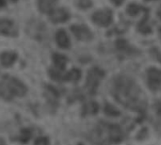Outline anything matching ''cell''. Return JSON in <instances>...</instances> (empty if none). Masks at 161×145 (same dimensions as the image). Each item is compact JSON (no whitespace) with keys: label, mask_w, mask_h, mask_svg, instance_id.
<instances>
[{"label":"cell","mask_w":161,"mask_h":145,"mask_svg":"<svg viewBox=\"0 0 161 145\" xmlns=\"http://www.w3.org/2000/svg\"><path fill=\"white\" fill-rule=\"evenodd\" d=\"M111 93L114 98L127 109L138 111L144 115L147 101L140 86L134 79L126 75H119L112 82Z\"/></svg>","instance_id":"1"},{"label":"cell","mask_w":161,"mask_h":145,"mask_svg":"<svg viewBox=\"0 0 161 145\" xmlns=\"http://www.w3.org/2000/svg\"><path fill=\"white\" fill-rule=\"evenodd\" d=\"M27 92L26 87L19 79L5 75L0 82V96L6 100H10L14 96L22 97Z\"/></svg>","instance_id":"2"},{"label":"cell","mask_w":161,"mask_h":145,"mask_svg":"<svg viewBox=\"0 0 161 145\" xmlns=\"http://www.w3.org/2000/svg\"><path fill=\"white\" fill-rule=\"evenodd\" d=\"M104 76L105 72L98 67H93L89 70L86 79V89L90 94L93 95L96 93L100 81L104 78Z\"/></svg>","instance_id":"3"},{"label":"cell","mask_w":161,"mask_h":145,"mask_svg":"<svg viewBox=\"0 0 161 145\" xmlns=\"http://www.w3.org/2000/svg\"><path fill=\"white\" fill-rule=\"evenodd\" d=\"M147 84L150 90L157 91L161 87V71L157 68L147 70Z\"/></svg>","instance_id":"4"},{"label":"cell","mask_w":161,"mask_h":145,"mask_svg":"<svg viewBox=\"0 0 161 145\" xmlns=\"http://www.w3.org/2000/svg\"><path fill=\"white\" fill-rule=\"evenodd\" d=\"M92 19L100 26H108L112 22V11L108 8L96 11L92 14Z\"/></svg>","instance_id":"5"},{"label":"cell","mask_w":161,"mask_h":145,"mask_svg":"<svg viewBox=\"0 0 161 145\" xmlns=\"http://www.w3.org/2000/svg\"><path fill=\"white\" fill-rule=\"evenodd\" d=\"M74 35L80 41H90L92 39V31L84 25H75L71 26Z\"/></svg>","instance_id":"6"},{"label":"cell","mask_w":161,"mask_h":145,"mask_svg":"<svg viewBox=\"0 0 161 145\" xmlns=\"http://www.w3.org/2000/svg\"><path fill=\"white\" fill-rule=\"evenodd\" d=\"M70 13L69 11L64 8H53L50 12V20L53 23H63L69 20Z\"/></svg>","instance_id":"7"},{"label":"cell","mask_w":161,"mask_h":145,"mask_svg":"<svg viewBox=\"0 0 161 145\" xmlns=\"http://www.w3.org/2000/svg\"><path fill=\"white\" fill-rule=\"evenodd\" d=\"M56 42H57L58 45L62 49H67V48L70 47L69 37H68L67 33L65 32V30H63V29H59V30L57 31V33H56Z\"/></svg>","instance_id":"8"},{"label":"cell","mask_w":161,"mask_h":145,"mask_svg":"<svg viewBox=\"0 0 161 145\" xmlns=\"http://www.w3.org/2000/svg\"><path fill=\"white\" fill-rule=\"evenodd\" d=\"M17 59V54L14 52H3L0 54V62L5 67L11 66Z\"/></svg>","instance_id":"9"},{"label":"cell","mask_w":161,"mask_h":145,"mask_svg":"<svg viewBox=\"0 0 161 145\" xmlns=\"http://www.w3.org/2000/svg\"><path fill=\"white\" fill-rule=\"evenodd\" d=\"M99 111V106L96 102L91 101L86 104H84L82 108V115L88 116V115H96Z\"/></svg>","instance_id":"10"},{"label":"cell","mask_w":161,"mask_h":145,"mask_svg":"<svg viewBox=\"0 0 161 145\" xmlns=\"http://www.w3.org/2000/svg\"><path fill=\"white\" fill-rule=\"evenodd\" d=\"M52 59L54 61V64H55L56 68L60 70V71H63L65 69L66 64L68 62L67 58L64 55L58 54V53H54L53 56H52Z\"/></svg>","instance_id":"11"},{"label":"cell","mask_w":161,"mask_h":145,"mask_svg":"<svg viewBox=\"0 0 161 145\" xmlns=\"http://www.w3.org/2000/svg\"><path fill=\"white\" fill-rule=\"evenodd\" d=\"M0 33L5 35H12L14 34V25L10 20L0 19Z\"/></svg>","instance_id":"12"},{"label":"cell","mask_w":161,"mask_h":145,"mask_svg":"<svg viewBox=\"0 0 161 145\" xmlns=\"http://www.w3.org/2000/svg\"><path fill=\"white\" fill-rule=\"evenodd\" d=\"M56 3L57 0H38L39 9L42 13H50Z\"/></svg>","instance_id":"13"},{"label":"cell","mask_w":161,"mask_h":145,"mask_svg":"<svg viewBox=\"0 0 161 145\" xmlns=\"http://www.w3.org/2000/svg\"><path fill=\"white\" fill-rule=\"evenodd\" d=\"M81 77V72L79 69L74 68L71 71H69L67 74L64 75L63 80L65 81H73V82H76L80 79Z\"/></svg>","instance_id":"14"},{"label":"cell","mask_w":161,"mask_h":145,"mask_svg":"<svg viewBox=\"0 0 161 145\" xmlns=\"http://www.w3.org/2000/svg\"><path fill=\"white\" fill-rule=\"evenodd\" d=\"M104 112H105V114L107 116H109V117H119L121 115L120 110L117 108H115L114 106H112L111 104H108V103H107L105 105Z\"/></svg>","instance_id":"15"},{"label":"cell","mask_w":161,"mask_h":145,"mask_svg":"<svg viewBox=\"0 0 161 145\" xmlns=\"http://www.w3.org/2000/svg\"><path fill=\"white\" fill-rule=\"evenodd\" d=\"M116 47L122 51V52H125V53H127V54H131L133 53V48L128 44V42L125 41V40H123V39H120L116 42Z\"/></svg>","instance_id":"16"},{"label":"cell","mask_w":161,"mask_h":145,"mask_svg":"<svg viewBox=\"0 0 161 145\" xmlns=\"http://www.w3.org/2000/svg\"><path fill=\"white\" fill-rule=\"evenodd\" d=\"M31 137H32L31 130L28 129V128H24V129L21 130V134H20L19 140H20V142L22 143H27L30 141Z\"/></svg>","instance_id":"17"},{"label":"cell","mask_w":161,"mask_h":145,"mask_svg":"<svg viewBox=\"0 0 161 145\" xmlns=\"http://www.w3.org/2000/svg\"><path fill=\"white\" fill-rule=\"evenodd\" d=\"M142 9H143V7L139 6V5H137V4H130V5H128L127 8H126L127 13H128L129 15H131V16L137 15V14H138L141 10H142Z\"/></svg>","instance_id":"18"},{"label":"cell","mask_w":161,"mask_h":145,"mask_svg":"<svg viewBox=\"0 0 161 145\" xmlns=\"http://www.w3.org/2000/svg\"><path fill=\"white\" fill-rule=\"evenodd\" d=\"M34 145H50L49 140L45 137H40L35 141Z\"/></svg>","instance_id":"19"},{"label":"cell","mask_w":161,"mask_h":145,"mask_svg":"<svg viewBox=\"0 0 161 145\" xmlns=\"http://www.w3.org/2000/svg\"><path fill=\"white\" fill-rule=\"evenodd\" d=\"M78 6L81 8H88L92 6V0H79Z\"/></svg>","instance_id":"20"},{"label":"cell","mask_w":161,"mask_h":145,"mask_svg":"<svg viewBox=\"0 0 161 145\" xmlns=\"http://www.w3.org/2000/svg\"><path fill=\"white\" fill-rule=\"evenodd\" d=\"M112 1V3L114 4V5H116V6H120V5H122L123 4V2L125 1V0H111Z\"/></svg>","instance_id":"21"},{"label":"cell","mask_w":161,"mask_h":145,"mask_svg":"<svg viewBox=\"0 0 161 145\" xmlns=\"http://www.w3.org/2000/svg\"><path fill=\"white\" fill-rule=\"evenodd\" d=\"M157 112L161 117V104H158V106H157Z\"/></svg>","instance_id":"22"},{"label":"cell","mask_w":161,"mask_h":145,"mask_svg":"<svg viewBox=\"0 0 161 145\" xmlns=\"http://www.w3.org/2000/svg\"><path fill=\"white\" fill-rule=\"evenodd\" d=\"M0 145H6V142H5V141L2 139V138H0Z\"/></svg>","instance_id":"23"},{"label":"cell","mask_w":161,"mask_h":145,"mask_svg":"<svg viewBox=\"0 0 161 145\" xmlns=\"http://www.w3.org/2000/svg\"><path fill=\"white\" fill-rule=\"evenodd\" d=\"M5 6V1L4 0H0V8Z\"/></svg>","instance_id":"24"},{"label":"cell","mask_w":161,"mask_h":145,"mask_svg":"<svg viewBox=\"0 0 161 145\" xmlns=\"http://www.w3.org/2000/svg\"><path fill=\"white\" fill-rule=\"evenodd\" d=\"M158 15L159 16V18L161 19V8H160V9L158 10Z\"/></svg>","instance_id":"25"},{"label":"cell","mask_w":161,"mask_h":145,"mask_svg":"<svg viewBox=\"0 0 161 145\" xmlns=\"http://www.w3.org/2000/svg\"><path fill=\"white\" fill-rule=\"evenodd\" d=\"M10 1H13V2H15V1H17V0H10Z\"/></svg>","instance_id":"26"}]
</instances>
